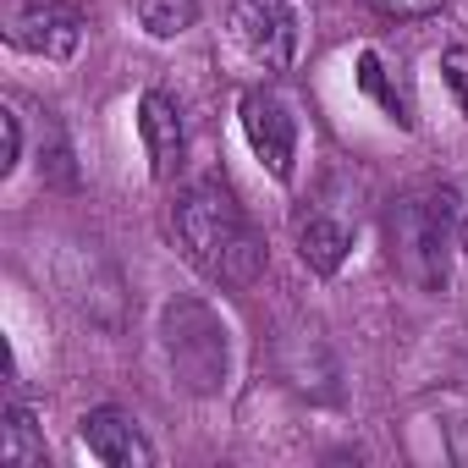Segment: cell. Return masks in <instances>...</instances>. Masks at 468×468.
<instances>
[{"label": "cell", "instance_id": "6da1fadb", "mask_svg": "<svg viewBox=\"0 0 468 468\" xmlns=\"http://www.w3.org/2000/svg\"><path fill=\"white\" fill-rule=\"evenodd\" d=\"M171 226H176V243H182L187 265L204 282L254 287L265 276V238L249 226L243 204L231 198L226 182H193V187H182L176 204H171Z\"/></svg>", "mask_w": 468, "mask_h": 468}, {"label": "cell", "instance_id": "7a4b0ae2", "mask_svg": "<svg viewBox=\"0 0 468 468\" xmlns=\"http://www.w3.org/2000/svg\"><path fill=\"white\" fill-rule=\"evenodd\" d=\"M457 220L463 204L452 187H424L391 204L386 215V243L391 265L419 287V292H446L452 282V249H457Z\"/></svg>", "mask_w": 468, "mask_h": 468}, {"label": "cell", "instance_id": "3957f363", "mask_svg": "<svg viewBox=\"0 0 468 468\" xmlns=\"http://www.w3.org/2000/svg\"><path fill=\"white\" fill-rule=\"evenodd\" d=\"M160 347H165V364H171V375H176L182 391L215 397L226 386L231 347H226L220 314L204 298H171L160 309Z\"/></svg>", "mask_w": 468, "mask_h": 468}, {"label": "cell", "instance_id": "277c9868", "mask_svg": "<svg viewBox=\"0 0 468 468\" xmlns=\"http://www.w3.org/2000/svg\"><path fill=\"white\" fill-rule=\"evenodd\" d=\"M231 34L243 56L265 72H287L298 61V12L292 0H231Z\"/></svg>", "mask_w": 468, "mask_h": 468}, {"label": "cell", "instance_id": "5b68a950", "mask_svg": "<svg viewBox=\"0 0 468 468\" xmlns=\"http://www.w3.org/2000/svg\"><path fill=\"white\" fill-rule=\"evenodd\" d=\"M238 116H243V133H249V149L265 160V171L276 182H292V160H298V122H292V105L276 94V89H249L238 100Z\"/></svg>", "mask_w": 468, "mask_h": 468}, {"label": "cell", "instance_id": "8992f818", "mask_svg": "<svg viewBox=\"0 0 468 468\" xmlns=\"http://www.w3.org/2000/svg\"><path fill=\"white\" fill-rule=\"evenodd\" d=\"M12 45L45 61H72L83 45V12L67 0H28L12 17Z\"/></svg>", "mask_w": 468, "mask_h": 468}, {"label": "cell", "instance_id": "52a82bcc", "mask_svg": "<svg viewBox=\"0 0 468 468\" xmlns=\"http://www.w3.org/2000/svg\"><path fill=\"white\" fill-rule=\"evenodd\" d=\"M83 446L105 468H154V446L144 441L138 419L122 408H89L83 413Z\"/></svg>", "mask_w": 468, "mask_h": 468}, {"label": "cell", "instance_id": "ba28073f", "mask_svg": "<svg viewBox=\"0 0 468 468\" xmlns=\"http://www.w3.org/2000/svg\"><path fill=\"white\" fill-rule=\"evenodd\" d=\"M138 133H144V149H149V171H154V182H171L176 165H182V144H187L176 100L160 94V89H149V94L138 100Z\"/></svg>", "mask_w": 468, "mask_h": 468}, {"label": "cell", "instance_id": "9c48e42d", "mask_svg": "<svg viewBox=\"0 0 468 468\" xmlns=\"http://www.w3.org/2000/svg\"><path fill=\"white\" fill-rule=\"evenodd\" d=\"M347 249H353V238H347L342 220H331V215L298 220V254H303V265H309L314 276H336L342 260H347Z\"/></svg>", "mask_w": 468, "mask_h": 468}, {"label": "cell", "instance_id": "30bf717a", "mask_svg": "<svg viewBox=\"0 0 468 468\" xmlns=\"http://www.w3.org/2000/svg\"><path fill=\"white\" fill-rule=\"evenodd\" d=\"M0 463L6 468H45V435L23 402H6V424H0Z\"/></svg>", "mask_w": 468, "mask_h": 468}, {"label": "cell", "instance_id": "8fae6325", "mask_svg": "<svg viewBox=\"0 0 468 468\" xmlns=\"http://www.w3.org/2000/svg\"><path fill=\"white\" fill-rule=\"evenodd\" d=\"M138 23L154 39H176L198 23V0H138Z\"/></svg>", "mask_w": 468, "mask_h": 468}, {"label": "cell", "instance_id": "7c38bea8", "mask_svg": "<svg viewBox=\"0 0 468 468\" xmlns=\"http://www.w3.org/2000/svg\"><path fill=\"white\" fill-rule=\"evenodd\" d=\"M358 83H364V89H369V94H375V100H380V105H386L397 122H402V127L413 122V116L397 105V94H391V83H386V67H380V56H375V50H364V61H358Z\"/></svg>", "mask_w": 468, "mask_h": 468}, {"label": "cell", "instance_id": "4fadbf2b", "mask_svg": "<svg viewBox=\"0 0 468 468\" xmlns=\"http://www.w3.org/2000/svg\"><path fill=\"white\" fill-rule=\"evenodd\" d=\"M441 72H446V83H452L457 105L468 111V50H463V45H452V50L441 56Z\"/></svg>", "mask_w": 468, "mask_h": 468}, {"label": "cell", "instance_id": "5bb4252c", "mask_svg": "<svg viewBox=\"0 0 468 468\" xmlns=\"http://www.w3.org/2000/svg\"><path fill=\"white\" fill-rule=\"evenodd\" d=\"M0 133H6V154H0V176H12L17 160H23V122L17 111H0Z\"/></svg>", "mask_w": 468, "mask_h": 468}, {"label": "cell", "instance_id": "9a60e30c", "mask_svg": "<svg viewBox=\"0 0 468 468\" xmlns=\"http://www.w3.org/2000/svg\"><path fill=\"white\" fill-rule=\"evenodd\" d=\"M369 6L380 12V17H430V12H441L446 6V0H369Z\"/></svg>", "mask_w": 468, "mask_h": 468}, {"label": "cell", "instance_id": "2e32d148", "mask_svg": "<svg viewBox=\"0 0 468 468\" xmlns=\"http://www.w3.org/2000/svg\"><path fill=\"white\" fill-rule=\"evenodd\" d=\"M457 243H463V254H468V209H463V220H457Z\"/></svg>", "mask_w": 468, "mask_h": 468}]
</instances>
